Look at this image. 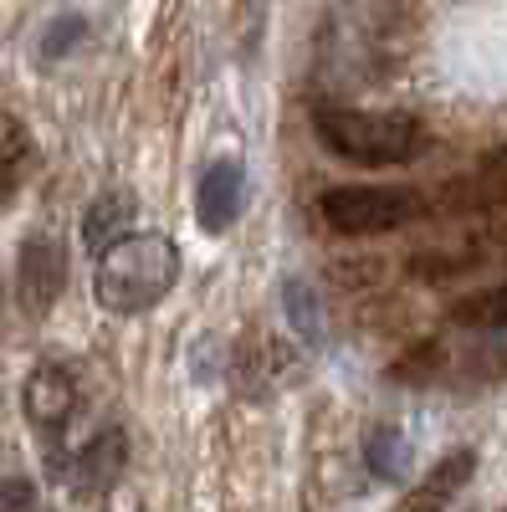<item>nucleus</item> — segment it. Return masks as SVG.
Returning <instances> with one entry per match:
<instances>
[{
  "label": "nucleus",
  "instance_id": "9b49d317",
  "mask_svg": "<svg viewBox=\"0 0 507 512\" xmlns=\"http://www.w3.org/2000/svg\"><path fill=\"white\" fill-rule=\"evenodd\" d=\"M461 195H467L461 205H502L507 200V149H497L477 175L461 185Z\"/></svg>",
  "mask_w": 507,
  "mask_h": 512
},
{
  "label": "nucleus",
  "instance_id": "ddd939ff",
  "mask_svg": "<svg viewBox=\"0 0 507 512\" xmlns=\"http://www.w3.org/2000/svg\"><path fill=\"white\" fill-rule=\"evenodd\" d=\"M0 512H41L36 487L26 477H0Z\"/></svg>",
  "mask_w": 507,
  "mask_h": 512
},
{
  "label": "nucleus",
  "instance_id": "f8f14e48",
  "mask_svg": "<svg viewBox=\"0 0 507 512\" xmlns=\"http://www.w3.org/2000/svg\"><path fill=\"white\" fill-rule=\"evenodd\" d=\"M26 159H31V134H26V123L11 118V113H0V175H16Z\"/></svg>",
  "mask_w": 507,
  "mask_h": 512
},
{
  "label": "nucleus",
  "instance_id": "2eb2a0df",
  "mask_svg": "<svg viewBox=\"0 0 507 512\" xmlns=\"http://www.w3.org/2000/svg\"><path fill=\"white\" fill-rule=\"evenodd\" d=\"M0 297H6V287H0Z\"/></svg>",
  "mask_w": 507,
  "mask_h": 512
},
{
  "label": "nucleus",
  "instance_id": "f03ea898",
  "mask_svg": "<svg viewBox=\"0 0 507 512\" xmlns=\"http://www.w3.org/2000/svg\"><path fill=\"white\" fill-rule=\"evenodd\" d=\"M313 134L328 154L364 164V169H390L426 149V123L410 113H364V108H318Z\"/></svg>",
  "mask_w": 507,
  "mask_h": 512
},
{
  "label": "nucleus",
  "instance_id": "4468645a",
  "mask_svg": "<svg viewBox=\"0 0 507 512\" xmlns=\"http://www.w3.org/2000/svg\"><path fill=\"white\" fill-rule=\"evenodd\" d=\"M287 292L303 303V313H298V328L308 333V338H318V303H313V292H308V282H287Z\"/></svg>",
  "mask_w": 507,
  "mask_h": 512
},
{
  "label": "nucleus",
  "instance_id": "0eeeda50",
  "mask_svg": "<svg viewBox=\"0 0 507 512\" xmlns=\"http://www.w3.org/2000/svg\"><path fill=\"white\" fill-rule=\"evenodd\" d=\"M123 461H129V441H123V431H108L98 436V441H88V451L77 456V472H72V482H77V492H103V487H113L118 477H123Z\"/></svg>",
  "mask_w": 507,
  "mask_h": 512
},
{
  "label": "nucleus",
  "instance_id": "39448f33",
  "mask_svg": "<svg viewBox=\"0 0 507 512\" xmlns=\"http://www.w3.org/2000/svg\"><path fill=\"white\" fill-rule=\"evenodd\" d=\"M26 420L36 425L41 436H62L67 420L77 415V384L62 364H36L26 374V390H21Z\"/></svg>",
  "mask_w": 507,
  "mask_h": 512
},
{
  "label": "nucleus",
  "instance_id": "9d476101",
  "mask_svg": "<svg viewBox=\"0 0 507 512\" xmlns=\"http://www.w3.org/2000/svg\"><path fill=\"white\" fill-rule=\"evenodd\" d=\"M451 318H456L461 328H507V282L482 287V292H467V297H456Z\"/></svg>",
  "mask_w": 507,
  "mask_h": 512
},
{
  "label": "nucleus",
  "instance_id": "423d86ee",
  "mask_svg": "<svg viewBox=\"0 0 507 512\" xmlns=\"http://www.w3.org/2000/svg\"><path fill=\"white\" fill-rule=\"evenodd\" d=\"M241 205H246V175H241V164L236 159L210 164L205 180H200V195H195V221L205 231H231L236 216H241Z\"/></svg>",
  "mask_w": 507,
  "mask_h": 512
},
{
  "label": "nucleus",
  "instance_id": "20e7f679",
  "mask_svg": "<svg viewBox=\"0 0 507 512\" xmlns=\"http://www.w3.org/2000/svg\"><path fill=\"white\" fill-rule=\"evenodd\" d=\"M21 308L31 318H41L67 287V246L52 236V231H41L21 246Z\"/></svg>",
  "mask_w": 507,
  "mask_h": 512
},
{
  "label": "nucleus",
  "instance_id": "7ed1b4c3",
  "mask_svg": "<svg viewBox=\"0 0 507 512\" xmlns=\"http://www.w3.org/2000/svg\"><path fill=\"white\" fill-rule=\"evenodd\" d=\"M318 210L338 236H385L415 221L420 200L415 190H395V185H333L323 190Z\"/></svg>",
  "mask_w": 507,
  "mask_h": 512
},
{
  "label": "nucleus",
  "instance_id": "f257e3e1",
  "mask_svg": "<svg viewBox=\"0 0 507 512\" xmlns=\"http://www.w3.org/2000/svg\"><path fill=\"white\" fill-rule=\"evenodd\" d=\"M180 277V246L164 231H123L98 251V303L118 318L159 308Z\"/></svg>",
  "mask_w": 507,
  "mask_h": 512
},
{
  "label": "nucleus",
  "instance_id": "6e6552de",
  "mask_svg": "<svg viewBox=\"0 0 507 512\" xmlns=\"http://www.w3.org/2000/svg\"><path fill=\"white\" fill-rule=\"evenodd\" d=\"M472 466H477V456H472V451H456V456L436 461V466H431V477L415 487V497H410V507H405V512H441L461 487H467Z\"/></svg>",
  "mask_w": 507,
  "mask_h": 512
},
{
  "label": "nucleus",
  "instance_id": "1a4fd4ad",
  "mask_svg": "<svg viewBox=\"0 0 507 512\" xmlns=\"http://www.w3.org/2000/svg\"><path fill=\"white\" fill-rule=\"evenodd\" d=\"M134 226V195H98L93 205H88V216H82V236H88V246H108V241H118L123 231Z\"/></svg>",
  "mask_w": 507,
  "mask_h": 512
}]
</instances>
